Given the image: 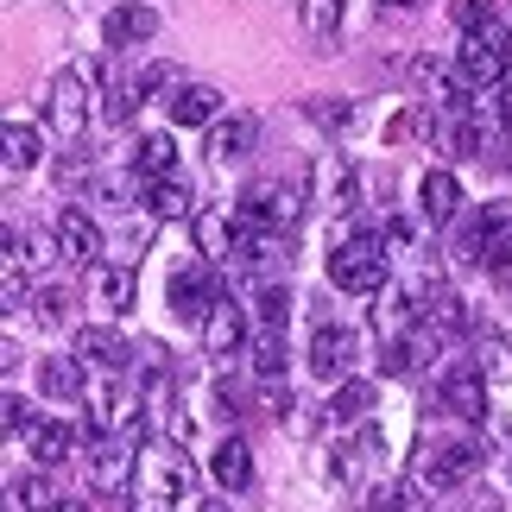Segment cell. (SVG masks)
<instances>
[{"mask_svg":"<svg viewBox=\"0 0 512 512\" xmlns=\"http://www.w3.org/2000/svg\"><path fill=\"white\" fill-rule=\"evenodd\" d=\"M386 272H392V253L380 241V228H361L354 241H342L336 253H329V285L348 291V298H380Z\"/></svg>","mask_w":512,"mask_h":512,"instance_id":"cell-1","label":"cell"},{"mask_svg":"<svg viewBox=\"0 0 512 512\" xmlns=\"http://www.w3.org/2000/svg\"><path fill=\"white\" fill-rule=\"evenodd\" d=\"M234 209H241V222H253V228H291L304 209H317V203H310V171L266 177V184H253Z\"/></svg>","mask_w":512,"mask_h":512,"instance_id":"cell-2","label":"cell"},{"mask_svg":"<svg viewBox=\"0 0 512 512\" xmlns=\"http://www.w3.org/2000/svg\"><path fill=\"white\" fill-rule=\"evenodd\" d=\"M83 481L95 500H121L140 481V443L133 437H89L83 449Z\"/></svg>","mask_w":512,"mask_h":512,"instance_id":"cell-3","label":"cell"},{"mask_svg":"<svg viewBox=\"0 0 512 512\" xmlns=\"http://www.w3.org/2000/svg\"><path fill=\"white\" fill-rule=\"evenodd\" d=\"M462 253L487 272H512V203H481L462 228Z\"/></svg>","mask_w":512,"mask_h":512,"instance_id":"cell-4","label":"cell"},{"mask_svg":"<svg viewBox=\"0 0 512 512\" xmlns=\"http://www.w3.org/2000/svg\"><path fill=\"white\" fill-rule=\"evenodd\" d=\"M228 272H241V279H253V285L285 279V272H291V241H285V228H253V222H241V241H234Z\"/></svg>","mask_w":512,"mask_h":512,"instance_id":"cell-5","label":"cell"},{"mask_svg":"<svg viewBox=\"0 0 512 512\" xmlns=\"http://www.w3.org/2000/svg\"><path fill=\"white\" fill-rule=\"evenodd\" d=\"M222 298H228V279H222V266H209V260L171 272V285H165L171 317H177V323H196V329H203V317H209Z\"/></svg>","mask_w":512,"mask_h":512,"instance_id":"cell-6","label":"cell"},{"mask_svg":"<svg viewBox=\"0 0 512 512\" xmlns=\"http://www.w3.org/2000/svg\"><path fill=\"white\" fill-rule=\"evenodd\" d=\"M506 64H512V32L506 26L468 32L462 51H456V70H462L468 89H506Z\"/></svg>","mask_w":512,"mask_h":512,"instance_id":"cell-7","label":"cell"},{"mask_svg":"<svg viewBox=\"0 0 512 512\" xmlns=\"http://www.w3.org/2000/svg\"><path fill=\"white\" fill-rule=\"evenodd\" d=\"M481 456L487 449L475 437H456V443H430L418 456V481L430 487V494H449V487H468L481 475Z\"/></svg>","mask_w":512,"mask_h":512,"instance_id":"cell-8","label":"cell"},{"mask_svg":"<svg viewBox=\"0 0 512 512\" xmlns=\"http://www.w3.org/2000/svg\"><path fill=\"white\" fill-rule=\"evenodd\" d=\"M437 411H449L462 424H487V373L475 361H449L437 373Z\"/></svg>","mask_w":512,"mask_h":512,"instance_id":"cell-9","label":"cell"},{"mask_svg":"<svg viewBox=\"0 0 512 512\" xmlns=\"http://www.w3.org/2000/svg\"><path fill=\"white\" fill-rule=\"evenodd\" d=\"M310 203L329 209V215H354V209H361V171H354L342 152L310 159Z\"/></svg>","mask_w":512,"mask_h":512,"instance_id":"cell-10","label":"cell"},{"mask_svg":"<svg viewBox=\"0 0 512 512\" xmlns=\"http://www.w3.org/2000/svg\"><path fill=\"white\" fill-rule=\"evenodd\" d=\"M95 102V89H89V70H57L51 76V127L64 133V140H83V127H89V108Z\"/></svg>","mask_w":512,"mask_h":512,"instance_id":"cell-11","label":"cell"},{"mask_svg":"<svg viewBox=\"0 0 512 512\" xmlns=\"http://www.w3.org/2000/svg\"><path fill=\"white\" fill-rule=\"evenodd\" d=\"M190 462L177 443H152L140 449V494H159V500H190Z\"/></svg>","mask_w":512,"mask_h":512,"instance_id":"cell-12","label":"cell"},{"mask_svg":"<svg viewBox=\"0 0 512 512\" xmlns=\"http://www.w3.org/2000/svg\"><path fill=\"white\" fill-rule=\"evenodd\" d=\"M354 361H361V336H354L348 323H323L317 336H310V373H317V380H348Z\"/></svg>","mask_w":512,"mask_h":512,"instance_id":"cell-13","label":"cell"},{"mask_svg":"<svg viewBox=\"0 0 512 512\" xmlns=\"http://www.w3.org/2000/svg\"><path fill=\"white\" fill-rule=\"evenodd\" d=\"M76 361L89 373H127L133 367V342L121 329H108V323H83L76 329Z\"/></svg>","mask_w":512,"mask_h":512,"instance_id":"cell-14","label":"cell"},{"mask_svg":"<svg viewBox=\"0 0 512 512\" xmlns=\"http://www.w3.org/2000/svg\"><path fill=\"white\" fill-rule=\"evenodd\" d=\"M190 234H196V253H203L209 266H228L234 241H241V209H196Z\"/></svg>","mask_w":512,"mask_h":512,"instance_id":"cell-15","label":"cell"},{"mask_svg":"<svg viewBox=\"0 0 512 512\" xmlns=\"http://www.w3.org/2000/svg\"><path fill=\"white\" fill-rule=\"evenodd\" d=\"M51 234H57V253H64L70 266H102L108 241H102V228H95V215H83V209H64Z\"/></svg>","mask_w":512,"mask_h":512,"instance_id":"cell-16","label":"cell"},{"mask_svg":"<svg viewBox=\"0 0 512 512\" xmlns=\"http://www.w3.org/2000/svg\"><path fill=\"white\" fill-rule=\"evenodd\" d=\"M89 437H95V430H83V424L38 418V430H32V456H38V468H64V462H76V456L89 449Z\"/></svg>","mask_w":512,"mask_h":512,"instance_id":"cell-17","label":"cell"},{"mask_svg":"<svg viewBox=\"0 0 512 512\" xmlns=\"http://www.w3.org/2000/svg\"><path fill=\"white\" fill-rule=\"evenodd\" d=\"M38 392H45L51 405H83L89 399V367L76 361V354H45V361H38Z\"/></svg>","mask_w":512,"mask_h":512,"instance_id":"cell-18","label":"cell"},{"mask_svg":"<svg viewBox=\"0 0 512 512\" xmlns=\"http://www.w3.org/2000/svg\"><path fill=\"white\" fill-rule=\"evenodd\" d=\"M437 329H405V336H386V354H380V367L392 373V380H411V373H424L430 367V354H437Z\"/></svg>","mask_w":512,"mask_h":512,"instance_id":"cell-19","label":"cell"},{"mask_svg":"<svg viewBox=\"0 0 512 512\" xmlns=\"http://www.w3.org/2000/svg\"><path fill=\"white\" fill-rule=\"evenodd\" d=\"M203 348L215 354V361H228V354L247 348V304H234V291L203 317Z\"/></svg>","mask_w":512,"mask_h":512,"instance_id":"cell-20","label":"cell"},{"mask_svg":"<svg viewBox=\"0 0 512 512\" xmlns=\"http://www.w3.org/2000/svg\"><path fill=\"white\" fill-rule=\"evenodd\" d=\"M159 32V13L146 7V0H121L108 19H102V38H108V51H140L146 38Z\"/></svg>","mask_w":512,"mask_h":512,"instance_id":"cell-21","label":"cell"},{"mask_svg":"<svg viewBox=\"0 0 512 512\" xmlns=\"http://www.w3.org/2000/svg\"><path fill=\"white\" fill-rule=\"evenodd\" d=\"M253 146H260V121H253V114H222V121L209 127V159L215 165H241V159H253Z\"/></svg>","mask_w":512,"mask_h":512,"instance_id":"cell-22","label":"cell"},{"mask_svg":"<svg viewBox=\"0 0 512 512\" xmlns=\"http://www.w3.org/2000/svg\"><path fill=\"white\" fill-rule=\"evenodd\" d=\"M165 108H171V127H215L228 114L222 108V89H209V83H184Z\"/></svg>","mask_w":512,"mask_h":512,"instance_id":"cell-23","label":"cell"},{"mask_svg":"<svg viewBox=\"0 0 512 512\" xmlns=\"http://www.w3.org/2000/svg\"><path fill=\"white\" fill-rule=\"evenodd\" d=\"M89 291H95V304H102L108 317H121V310H133V266L127 260L89 266Z\"/></svg>","mask_w":512,"mask_h":512,"instance_id":"cell-24","label":"cell"},{"mask_svg":"<svg viewBox=\"0 0 512 512\" xmlns=\"http://www.w3.org/2000/svg\"><path fill=\"white\" fill-rule=\"evenodd\" d=\"M418 209H424V222H456L462 215V184H456V171H424V184H418Z\"/></svg>","mask_w":512,"mask_h":512,"instance_id":"cell-25","label":"cell"},{"mask_svg":"<svg viewBox=\"0 0 512 512\" xmlns=\"http://www.w3.org/2000/svg\"><path fill=\"white\" fill-rule=\"evenodd\" d=\"M209 475L222 494H241V487H253V449L241 437H228V443H215V456H209Z\"/></svg>","mask_w":512,"mask_h":512,"instance_id":"cell-26","label":"cell"},{"mask_svg":"<svg viewBox=\"0 0 512 512\" xmlns=\"http://www.w3.org/2000/svg\"><path fill=\"white\" fill-rule=\"evenodd\" d=\"M373 380H336V392H329V405H323V418L329 424H367L373 418Z\"/></svg>","mask_w":512,"mask_h":512,"instance_id":"cell-27","label":"cell"},{"mask_svg":"<svg viewBox=\"0 0 512 512\" xmlns=\"http://www.w3.org/2000/svg\"><path fill=\"white\" fill-rule=\"evenodd\" d=\"M127 165L140 171V184H165V177H177V140L171 133H146Z\"/></svg>","mask_w":512,"mask_h":512,"instance_id":"cell-28","label":"cell"},{"mask_svg":"<svg viewBox=\"0 0 512 512\" xmlns=\"http://www.w3.org/2000/svg\"><path fill=\"white\" fill-rule=\"evenodd\" d=\"M32 165H45V127L7 121V177H26Z\"/></svg>","mask_w":512,"mask_h":512,"instance_id":"cell-29","label":"cell"},{"mask_svg":"<svg viewBox=\"0 0 512 512\" xmlns=\"http://www.w3.org/2000/svg\"><path fill=\"white\" fill-rule=\"evenodd\" d=\"M475 323L468 317V304H462V291H449V285H437L424 298V329H437V336H462V329Z\"/></svg>","mask_w":512,"mask_h":512,"instance_id":"cell-30","label":"cell"},{"mask_svg":"<svg viewBox=\"0 0 512 512\" xmlns=\"http://www.w3.org/2000/svg\"><path fill=\"white\" fill-rule=\"evenodd\" d=\"M146 209L159 215V222H190L196 215V196L184 177H165V184H146Z\"/></svg>","mask_w":512,"mask_h":512,"instance_id":"cell-31","label":"cell"},{"mask_svg":"<svg viewBox=\"0 0 512 512\" xmlns=\"http://www.w3.org/2000/svg\"><path fill=\"white\" fill-rule=\"evenodd\" d=\"M253 380L260 386L285 380V329H260V336H253Z\"/></svg>","mask_w":512,"mask_h":512,"instance_id":"cell-32","label":"cell"},{"mask_svg":"<svg viewBox=\"0 0 512 512\" xmlns=\"http://www.w3.org/2000/svg\"><path fill=\"white\" fill-rule=\"evenodd\" d=\"M51 506H57V487H51L45 468H38V475H19L7 487V512H51Z\"/></svg>","mask_w":512,"mask_h":512,"instance_id":"cell-33","label":"cell"},{"mask_svg":"<svg viewBox=\"0 0 512 512\" xmlns=\"http://www.w3.org/2000/svg\"><path fill=\"white\" fill-rule=\"evenodd\" d=\"M89 190H95V203L102 209H133V196H140V171H102V177H89Z\"/></svg>","mask_w":512,"mask_h":512,"instance_id":"cell-34","label":"cell"},{"mask_svg":"<svg viewBox=\"0 0 512 512\" xmlns=\"http://www.w3.org/2000/svg\"><path fill=\"white\" fill-rule=\"evenodd\" d=\"M430 127H437V108H430V102H411V108H399L386 121V146H405V140H418V133H430Z\"/></svg>","mask_w":512,"mask_h":512,"instance_id":"cell-35","label":"cell"},{"mask_svg":"<svg viewBox=\"0 0 512 512\" xmlns=\"http://www.w3.org/2000/svg\"><path fill=\"white\" fill-rule=\"evenodd\" d=\"M0 418H7V443H13V449L32 443L38 418H32V399H26V392H7V399H0Z\"/></svg>","mask_w":512,"mask_h":512,"instance_id":"cell-36","label":"cell"},{"mask_svg":"<svg viewBox=\"0 0 512 512\" xmlns=\"http://www.w3.org/2000/svg\"><path fill=\"white\" fill-rule=\"evenodd\" d=\"M253 317H260V329H285L291 323V291L272 279V285H260V298H253Z\"/></svg>","mask_w":512,"mask_h":512,"instance_id":"cell-37","label":"cell"},{"mask_svg":"<svg viewBox=\"0 0 512 512\" xmlns=\"http://www.w3.org/2000/svg\"><path fill=\"white\" fill-rule=\"evenodd\" d=\"M449 19L468 32H487V26H500V0H449Z\"/></svg>","mask_w":512,"mask_h":512,"instance_id":"cell-38","label":"cell"},{"mask_svg":"<svg viewBox=\"0 0 512 512\" xmlns=\"http://www.w3.org/2000/svg\"><path fill=\"white\" fill-rule=\"evenodd\" d=\"M304 121L310 127H323V133H342L354 121V102H329V95H310L304 102Z\"/></svg>","mask_w":512,"mask_h":512,"instance_id":"cell-39","label":"cell"},{"mask_svg":"<svg viewBox=\"0 0 512 512\" xmlns=\"http://www.w3.org/2000/svg\"><path fill=\"white\" fill-rule=\"evenodd\" d=\"M133 83H140L146 102H152V95H165V102H171V95L184 89V76H177V64H165V57H159V64H146L140 76H133Z\"/></svg>","mask_w":512,"mask_h":512,"instance_id":"cell-40","label":"cell"},{"mask_svg":"<svg viewBox=\"0 0 512 512\" xmlns=\"http://www.w3.org/2000/svg\"><path fill=\"white\" fill-rule=\"evenodd\" d=\"M32 317L45 323V329H57V323H70V291H57V285H45L32 298Z\"/></svg>","mask_w":512,"mask_h":512,"instance_id":"cell-41","label":"cell"},{"mask_svg":"<svg viewBox=\"0 0 512 512\" xmlns=\"http://www.w3.org/2000/svg\"><path fill=\"white\" fill-rule=\"evenodd\" d=\"M304 26L317 32V38H329L342 26V0H304Z\"/></svg>","mask_w":512,"mask_h":512,"instance_id":"cell-42","label":"cell"},{"mask_svg":"<svg viewBox=\"0 0 512 512\" xmlns=\"http://www.w3.org/2000/svg\"><path fill=\"white\" fill-rule=\"evenodd\" d=\"M468 361H475V367H481V373H487V380H494V373H500V367H506V342H500V336H494V329H487V336H481V342H475V354H468Z\"/></svg>","mask_w":512,"mask_h":512,"instance_id":"cell-43","label":"cell"},{"mask_svg":"<svg viewBox=\"0 0 512 512\" xmlns=\"http://www.w3.org/2000/svg\"><path fill=\"white\" fill-rule=\"evenodd\" d=\"M449 140H456L462 159H487V127H481V121H462L456 133H449Z\"/></svg>","mask_w":512,"mask_h":512,"instance_id":"cell-44","label":"cell"},{"mask_svg":"<svg viewBox=\"0 0 512 512\" xmlns=\"http://www.w3.org/2000/svg\"><path fill=\"white\" fill-rule=\"evenodd\" d=\"M0 298H7V310H26V266L7 260V285H0Z\"/></svg>","mask_w":512,"mask_h":512,"instance_id":"cell-45","label":"cell"},{"mask_svg":"<svg viewBox=\"0 0 512 512\" xmlns=\"http://www.w3.org/2000/svg\"><path fill=\"white\" fill-rule=\"evenodd\" d=\"M165 506H171V500H159V494H133L127 512H165Z\"/></svg>","mask_w":512,"mask_h":512,"instance_id":"cell-46","label":"cell"},{"mask_svg":"<svg viewBox=\"0 0 512 512\" xmlns=\"http://www.w3.org/2000/svg\"><path fill=\"white\" fill-rule=\"evenodd\" d=\"M494 114H500V127H506V133H512V83H506V89H500V102H494Z\"/></svg>","mask_w":512,"mask_h":512,"instance_id":"cell-47","label":"cell"},{"mask_svg":"<svg viewBox=\"0 0 512 512\" xmlns=\"http://www.w3.org/2000/svg\"><path fill=\"white\" fill-rule=\"evenodd\" d=\"M392 512H443V506H430V500H411V494H405V500L392 506Z\"/></svg>","mask_w":512,"mask_h":512,"instance_id":"cell-48","label":"cell"},{"mask_svg":"<svg viewBox=\"0 0 512 512\" xmlns=\"http://www.w3.org/2000/svg\"><path fill=\"white\" fill-rule=\"evenodd\" d=\"M380 7H392V13H418L424 0H380Z\"/></svg>","mask_w":512,"mask_h":512,"instance_id":"cell-49","label":"cell"},{"mask_svg":"<svg viewBox=\"0 0 512 512\" xmlns=\"http://www.w3.org/2000/svg\"><path fill=\"white\" fill-rule=\"evenodd\" d=\"M190 512H234V506H228V500H196Z\"/></svg>","mask_w":512,"mask_h":512,"instance_id":"cell-50","label":"cell"},{"mask_svg":"<svg viewBox=\"0 0 512 512\" xmlns=\"http://www.w3.org/2000/svg\"><path fill=\"white\" fill-rule=\"evenodd\" d=\"M51 512H95V506H83V500H57Z\"/></svg>","mask_w":512,"mask_h":512,"instance_id":"cell-51","label":"cell"},{"mask_svg":"<svg viewBox=\"0 0 512 512\" xmlns=\"http://www.w3.org/2000/svg\"><path fill=\"white\" fill-rule=\"evenodd\" d=\"M500 512H512V506H500Z\"/></svg>","mask_w":512,"mask_h":512,"instance_id":"cell-52","label":"cell"}]
</instances>
